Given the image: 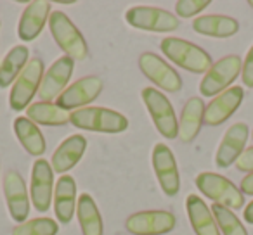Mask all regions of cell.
Segmentation results:
<instances>
[{"label": "cell", "instance_id": "cell-1", "mask_svg": "<svg viewBox=\"0 0 253 235\" xmlns=\"http://www.w3.org/2000/svg\"><path fill=\"white\" fill-rule=\"evenodd\" d=\"M70 123L75 128L95 134H122L128 128V120L122 112L108 107H84L70 114Z\"/></svg>", "mask_w": 253, "mask_h": 235}, {"label": "cell", "instance_id": "cell-2", "mask_svg": "<svg viewBox=\"0 0 253 235\" xmlns=\"http://www.w3.org/2000/svg\"><path fill=\"white\" fill-rule=\"evenodd\" d=\"M160 47H162L163 54L173 64H177V66L186 71H191V73H207L213 66L210 54L201 49V47L187 42V40L169 36V38L162 40Z\"/></svg>", "mask_w": 253, "mask_h": 235}, {"label": "cell", "instance_id": "cell-3", "mask_svg": "<svg viewBox=\"0 0 253 235\" xmlns=\"http://www.w3.org/2000/svg\"><path fill=\"white\" fill-rule=\"evenodd\" d=\"M47 25L64 56L71 57L73 61H84L88 56V47L84 35L64 12L54 11Z\"/></svg>", "mask_w": 253, "mask_h": 235}, {"label": "cell", "instance_id": "cell-4", "mask_svg": "<svg viewBox=\"0 0 253 235\" xmlns=\"http://www.w3.org/2000/svg\"><path fill=\"white\" fill-rule=\"evenodd\" d=\"M196 187L201 194L211 199L215 204H220L229 209H241L245 206L243 192L225 176L211 171H203L196 176Z\"/></svg>", "mask_w": 253, "mask_h": 235}, {"label": "cell", "instance_id": "cell-5", "mask_svg": "<svg viewBox=\"0 0 253 235\" xmlns=\"http://www.w3.org/2000/svg\"><path fill=\"white\" fill-rule=\"evenodd\" d=\"M141 95L160 135H163L165 138L179 137V120H177L175 111H173L170 101L165 97V94L153 87H146Z\"/></svg>", "mask_w": 253, "mask_h": 235}, {"label": "cell", "instance_id": "cell-6", "mask_svg": "<svg viewBox=\"0 0 253 235\" xmlns=\"http://www.w3.org/2000/svg\"><path fill=\"white\" fill-rule=\"evenodd\" d=\"M43 78V63L40 57H33L19 78L12 85V90L9 94V105L12 111H23L32 105V99L39 94L40 83Z\"/></svg>", "mask_w": 253, "mask_h": 235}, {"label": "cell", "instance_id": "cell-7", "mask_svg": "<svg viewBox=\"0 0 253 235\" xmlns=\"http://www.w3.org/2000/svg\"><path fill=\"white\" fill-rule=\"evenodd\" d=\"M243 69L241 57L232 54L225 56L213 63V66L207 71L200 83V92L203 97H217L218 94L227 90V87L238 78Z\"/></svg>", "mask_w": 253, "mask_h": 235}, {"label": "cell", "instance_id": "cell-8", "mask_svg": "<svg viewBox=\"0 0 253 235\" xmlns=\"http://www.w3.org/2000/svg\"><path fill=\"white\" fill-rule=\"evenodd\" d=\"M125 19L132 28L155 33H172L180 25L179 18L172 12L160 7H146V5L130 7L126 11Z\"/></svg>", "mask_w": 253, "mask_h": 235}, {"label": "cell", "instance_id": "cell-9", "mask_svg": "<svg viewBox=\"0 0 253 235\" xmlns=\"http://www.w3.org/2000/svg\"><path fill=\"white\" fill-rule=\"evenodd\" d=\"M153 169H155V175L158 178L163 194L169 197L177 196L180 190L179 166H177L175 156L170 151V147L162 142H158L153 149Z\"/></svg>", "mask_w": 253, "mask_h": 235}, {"label": "cell", "instance_id": "cell-10", "mask_svg": "<svg viewBox=\"0 0 253 235\" xmlns=\"http://www.w3.org/2000/svg\"><path fill=\"white\" fill-rule=\"evenodd\" d=\"M54 197V169L47 159L39 158L33 163L30 199L39 213H47Z\"/></svg>", "mask_w": 253, "mask_h": 235}, {"label": "cell", "instance_id": "cell-11", "mask_svg": "<svg viewBox=\"0 0 253 235\" xmlns=\"http://www.w3.org/2000/svg\"><path fill=\"white\" fill-rule=\"evenodd\" d=\"M175 216L170 211H139L126 218L125 228L132 235H163L175 228Z\"/></svg>", "mask_w": 253, "mask_h": 235}, {"label": "cell", "instance_id": "cell-12", "mask_svg": "<svg viewBox=\"0 0 253 235\" xmlns=\"http://www.w3.org/2000/svg\"><path fill=\"white\" fill-rule=\"evenodd\" d=\"M139 67L144 73L148 80H151L158 88L165 92H179L182 88V78L173 69L170 64H167L160 56L153 52H144L139 57Z\"/></svg>", "mask_w": 253, "mask_h": 235}, {"label": "cell", "instance_id": "cell-13", "mask_svg": "<svg viewBox=\"0 0 253 235\" xmlns=\"http://www.w3.org/2000/svg\"><path fill=\"white\" fill-rule=\"evenodd\" d=\"M102 92V80L97 76H85L78 81L71 83L59 97L56 99V104L64 111H77L84 109L90 102L101 95Z\"/></svg>", "mask_w": 253, "mask_h": 235}, {"label": "cell", "instance_id": "cell-14", "mask_svg": "<svg viewBox=\"0 0 253 235\" xmlns=\"http://www.w3.org/2000/svg\"><path fill=\"white\" fill-rule=\"evenodd\" d=\"M4 196L11 218L14 221H18V225L25 223L30 214L32 199H30L25 180L18 171L11 169V171H7L4 175Z\"/></svg>", "mask_w": 253, "mask_h": 235}, {"label": "cell", "instance_id": "cell-15", "mask_svg": "<svg viewBox=\"0 0 253 235\" xmlns=\"http://www.w3.org/2000/svg\"><path fill=\"white\" fill-rule=\"evenodd\" d=\"M73 67L75 61L71 57L63 56L59 59H56V63L47 69V73L42 78V83H40L39 88L40 101L50 102L59 97L68 88V81H70L71 74H73Z\"/></svg>", "mask_w": 253, "mask_h": 235}, {"label": "cell", "instance_id": "cell-16", "mask_svg": "<svg viewBox=\"0 0 253 235\" xmlns=\"http://www.w3.org/2000/svg\"><path fill=\"white\" fill-rule=\"evenodd\" d=\"M250 128L246 123H234L222 138L220 145L215 154V165L218 168H229L231 165H236L239 156L245 152L246 140H248Z\"/></svg>", "mask_w": 253, "mask_h": 235}, {"label": "cell", "instance_id": "cell-17", "mask_svg": "<svg viewBox=\"0 0 253 235\" xmlns=\"http://www.w3.org/2000/svg\"><path fill=\"white\" fill-rule=\"evenodd\" d=\"M245 99V90L241 87H231L225 92L211 99V102L205 109V123L210 127H218L225 120H229Z\"/></svg>", "mask_w": 253, "mask_h": 235}, {"label": "cell", "instance_id": "cell-18", "mask_svg": "<svg viewBox=\"0 0 253 235\" xmlns=\"http://www.w3.org/2000/svg\"><path fill=\"white\" fill-rule=\"evenodd\" d=\"M50 2L45 0H33L23 11L18 25V35L23 42H32L42 33L43 26L50 18Z\"/></svg>", "mask_w": 253, "mask_h": 235}, {"label": "cell", "instance_id": "cell-19", "mask_svg": "<svg viewBox=\"0 0 253 235\" xmlns=\"http://www.w3.org/2000/svg\"><path fill=\"white\" fill-rule=\"evenodd\" d=\"M87 151V138L84 135H71L66 140L59 144V147L54 151L50 166L56 173H68L71 168L78 165Z\"/></svg>", "mask_w": 253, "mask_h": 235}, {"label": "cell", "instance_id": "cell-20", "mask_svg": "<svg viewBox=\"0 0 253 235\" xmlns=\"http://www.w3.org/2000/svg\"><path fill=\"white\" fill-rule=\"evenodd\" d=\"M77 183L70 175L59 176L54 189V213L61 223L68 225L77 211Z\"/></svg>", "mask_w": 253, "mask_h": 235}, {"label": "cell", "instance_id": "cell-21", "mask_svg": "<svg viewBox=\"0 0 253 235\" xmlns=\"http://www.w3.org/2000/svg\"><path fill=\"white\" fill-rule=\"evenodd\" d=\"M186 209L189 223L196 235H220L211 209L196 194H189L186 199Z\"/></svg>", "mask_w": 253, "mask_h": 235}, {"label": "cell", "instance_id": "cell-22", "mask_svg": "<svg viewBox=\"0 0 253 235\" xmlns=\"http://www.w3.org/2000/svg\"><path fill=\"white\" fill-rule=\"evenodd\" d=\"M205 109L207 105L200 97H191L186 102L179 121V138L184 144L193 142L200 134L201 125L205 123Z\"/></svg>", "mask_w": 253, "mask_h": 235}, {"label": "cell", "instance_id": "cell-23", "mask_svg": "<svg viewBox=\"0 0 253 235\" xmlns=\"http://www.w3.org/2000/svg\"><path fill=\"white\" fill-rule=\"evenodd\" d=\"M193 30L211 38H229L239 32V23L234 18L220 14L200 16L193 21Z\"/></svg>", "mask_w": 253, "mask_h": 235}, {"label": "cell", "instance_id": "cell-24", "mask_svg": "<svg viewBox=\"0 0 253 235\" xmlns=\"http://www.w3.org/2000/svg\"><path fill=\"white\" fill-rule=\"evenodd\" d=\"M14 134L18 137L19 144L23 145L26 152L30 156H35V158H40V156L45 152L47 145H45V138L42 135V130L39 128V125L33 123L30 118H25V116H18L14 120Z\"/></svg>", "mask_w": 253, "mask_h": 235}, {"label": "cell", "instance_id": "cell-25", "mask_svg": "<svg viewBox=\"0 0 253 235\" xmlns=\"http://www.w3.org/2000/svg\"><path fill=\"white\" fill-rule=\"evenodd\" d=\"M30 63V50L26 45H16L0 63V88H7L19 78Z\"/></svg>", "mask_w": 253, "mask_h": 235}, {"label": "cell", "instance_id": "cell-26", "mask_svg": "<svg viewBox=\"0 0 253 235\" xmlns=\"http://www.w3.org/2000/svg\"><path fill=\"white\" fill-rule=\"evenodd\" d=\"M77 218L80 223L82 234L84 235H102L104 225L99 213V207L92 196L82 194L77 201Z\"/></svg>", "mask_w": 253, "mask_h": 235}, {"label": "cell", "instance_id": "cell-27", "mask_svg": "<svg viewBox=\"0 0 253 235\" xmlns=\"http://www.w3.org/2000/svg\"><path fill=\"white\" fill-rule=\"evenodd\" d=\"M26 116L37 125H45V127H61V125L70 123V112L61 109L54 102H33L26 109Z\"/></svg>", "mask_w": 253, "mask_h": 235}, {"label": "cell", "instance_id": "cell-28", "mask_svg": "<svg viewBox=\"0 0 253 235\" xmlns=\"http://www.w3.org/2000/svg\"><path fill=\"white\" fill-rule=\"evenodd\" d=\"M211 214H213L215 221H217L218 230L224 235H248V230L245 228V225L236 216L234 211L229 209V207L213 204L211 206Z\"/></svg>", "mask_w": 253, "mask_h": 235}, {"label": "cell", "instance_id": "cell-29", "mask_svg": "<svg viewBox=\"0 0 253 235\" xmlns=\"http://www.w3.org/2000/svg\"><path fill=\"white\" fill-rule=\"evenodd\" d=\"M59 225L52 218H33L12 228V235H56Z\"/></svg>", "mask_w": 253, "mask_h": 235}, {"label": "cell", "instance_id": "cell-30", "mask_svg": "<svg viewBox=\"0 0 253 235\" xmlns=\"http://www.w3.org/2000/svg\"><path fill=\"white\" fill-rule=\"evenodd\" d=\"M208 5H210V0H179L175 4V11L180 18H193Z\"/></svg>", "mask_w": 253, "mask_h": 235}, {"label": "cell", "instance_id": "cell-31", "mask_svg": "<svg viewBox=\"0 0 253 235\" xmlns=\"http://www.w3.org/2000/svg\"><path fill=\"white\" fill-rule=\"evenodd\" d=\"M241 78H243L245 87L253 88V45L250 47L248 54H246V57H245V63H243Z\"/></svg>", "mask_w": 253, "mask_h": 235}, {"label": "cell", "instance_id": "cell-32", "mask_svg": "<svg viewBox=\"0 0 253 235\" xmlns=\"http://www.w3.org/2000/svg\"><path fill=\"white\" fill-rule=\"evenodd\" d=\"M236 168L239 171H246V173H252L253 171V147L245 149L239 159L236 161Z\"/></svg>", "mask_w": 253, "mask_h": 235}, {"label": "cell", "instance_id": "cell-33", "mask_svg": "<svg viewBox=\"0 0 253 235\" xmlns=\"http://www.w3.org/2000/svg\"><path fill=\"white\" fill-rule=\"evenodd\" d=\"M243 194H248V196H253V171L248 173L245 178L241 180V187H239Z\"/></svg>", "mask_w": 253, "mask_h": 235}, {"label": "cell", "instance_id": "cell-34", "mask_svg": "<svg viewBox=\"0 0 253 235\" xmlns=\"http://www.w3.org/2000/svg\"><path fill=\"white\" fill-rule=\"evenodd\" d=\"M243 216H245V221L250 225H253V201L248 204V206L245 207V213H243Z\"/></svg>", "mask_w": 253, "mask_h": 235}, {"label": "cell", "instance_id": "cell-35", "mask_svg": "<svg viewBox=\"0 0 253 235\" xmlns=\"http://www.w3.org/2000/svg\"><path fill=\"white\" fill-rule=\"evenodd\" d=\"M57 4H61V5H73L75 2H73V0H68V2H66V0H63V2H57Z\"/></svg>", "mask_w": 253, "mask_h": 235}, {"label": "cell", "instance_id": "cell-36", "mask_svg": "<svg viewBox=\"0 0 253 235\" xmlns=\"http://www.w3.org/2000/svg\"><path fill=\"white\" fill-rule=\"evenodd\" d=\"M248 5H250V7H253V0H250V2H248Z\"/></svg>", "mask_w": 253, "mask_h": 235}, {"label": "cell", "instance_id": "cell-37", "mask_svg": "<svg viewBox=\"0 0 253 235\" xmlns=\"http://www.w3.org/2000/svg\"><path fill=\"white\" fill-rule=\"evenodd\" d=\"M252 138H253V132H252Z\"/></svg>", "mask_w": 253, "mask_h": 235}]
</instances>
